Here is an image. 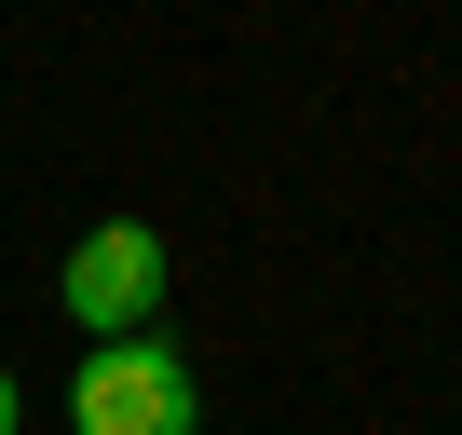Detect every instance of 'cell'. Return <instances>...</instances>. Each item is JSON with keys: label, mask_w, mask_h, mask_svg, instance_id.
I'll return each instance as SVG.
<instances>
[{"label": "cell", "mask_w": 462, "mask_h": 435, "mask_svg": "<svg viewBox=\"0 0 462 435\" xmlns=\"http://www.w3.org/2000/svg\"><path fill=\"white\" fill-rule=\"evenodd\" d=\"M0 435H14V367H0Z\"/></svg>", "instance_id": "cell-3"}, {"label": "cell", "mask_w": 462, "mask_h": 435, "mask_svg": "<svg viewBox=\"0 0 462 435\" xmlns=\"http://www.w3.org/2000/svg\"><path fill=\"white\" fill-rule=\"evenodd\" d=\"M69 421H82V435H204V381H190V354H177L163 327H136V340H96V354H82Z\"/></svg>", "instance_id": "cell-1"}, {"label": "cell", "mask_w": 462, "mask_h": 435, "mask_svg": "<svg viewBox=\"0 0 462 435\" xmlns=\"http://www.w3.org/2000/svg\"><path fill=\"white\" fill-rule=\"evenodd\" d=\"M55 300H69V327L136 340V327H163V300H177V245L150 232V218H96V232L69 245V273H55Z\"/></svg>", "instance_id": "cell-2"}]
</instances>
